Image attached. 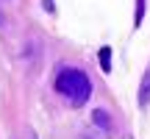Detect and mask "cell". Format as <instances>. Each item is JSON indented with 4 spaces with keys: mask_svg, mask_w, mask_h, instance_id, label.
I'll return each mask as SVG.
<instances>
[{
    "mask_svg": "<svg viewBox=\"0 0 150 139\" xmlns=\"http://www.w3.org/2000/svg\"><path fill=\"white\" fill-rule=\"evenodd\" d=\"M42 3H45V9H47L50 14H53V11H56V6H53V0H42Z\"/></svg>",
    "mask_w": 150,
    "mask_h": 139,
    "instance_id": "obj_6",
    "label": "cell"
},
{
    "mask_svg": "<svg viewBox=\"0 0 150 139\" xmlns=\"http://www.w3.org/2000/svg\"><path fill=\"white\" fill-rule=\"evenodd\" d=\"M0 25H3V20H0Z\"/></svg>",
    "mask_w": 150,
    "mask_h": 139,
    "instance_id": "obj_7",
    "label": "cell"
},
{
    "mask_svg": "<svg viewBox=\"0 0 150 139\" xmlns=\"http://www.w3.org/2000/svg\"><path fill=\"white\" fill-rule=\"evenodd\" d=\"M97 59H100V70L103 72H111V48H100Z\"/></svg>",
    "mask_w": 150,
    "mask_h": 139,
    "instance_id": "obj_4",
    "label": "cell"
},
{
    "mask_svg": "<svg viewBox=\"0 0 150 139\" xmlns=\"http://www.w3.org/2000/svg\"><path fill=\"white\" fill-rule=\"evenodd\" d=\"M33 139H36V136H33Z\"/></svg>",
    "mask_w": 150,
    "mask_h": 139,
    "instance_id": "obj_8",
    "label": "cell"
},
{
    "mask_svg": "<svg viewBox=\"0 0 150 139\" xmlns=\"http://www.w3.org/2000/svg\"><path fill=\"white\" fill-rule=\"evenodd\" d=\"M92 123H95L100 131H106V134L111 131V117H108L106 109H95V111H92Z\"/></svg>",
    "mask_w": 150,
    "mask_h": 139,
    "instance_id": "obj_2",
    "label": "cell"
},
{
    "mask_svg": "<svg viewBox=\"0 0 150 139\" xmlns=\"http://www.w3.org/2000/svg\"><path fill=\"white\" fill-rule=\"evenodd\" d=\"M56 92L78 109V106H83V103H89L92 81L86 78V72L78 70V67H61L59 75H56Z\"/></svg>",
    "mask_w": 150,
    "mask_h": 139,
    "instance_id": "obj_1",
    "label": "cell"
},
{
    "mask_svg": "<svg viewBox=\"0 0 150 139\" xmlns=\"http://www.w3.org/2000/svg\"><path fill=\"white\" fill-rule=\"evenodd\" d=\"M145 3L147 0H136V11H134V28L142 25V20H145Z\"/></svg>",
    "mask_w": 150,
    "mask_h": 139,
    "instance_id": "obj_5",
    "label": "cell"
},
{
    "mask_svg": "<svg viewBox=\"0 0 150 139\" xmlns=\"http://www.w3.org/2000/svg\"><path fill=\"white\" fill-rule=\"evenodd\" d=\"M147 103H150V67H147L145 78H142V86H139V106L147 109Z\"/></svg>",
    "mask_w": 150,
    "mask_h": 139,
    "instance_id": "obj_3",
    "label": "cell"
}]
</instances>
